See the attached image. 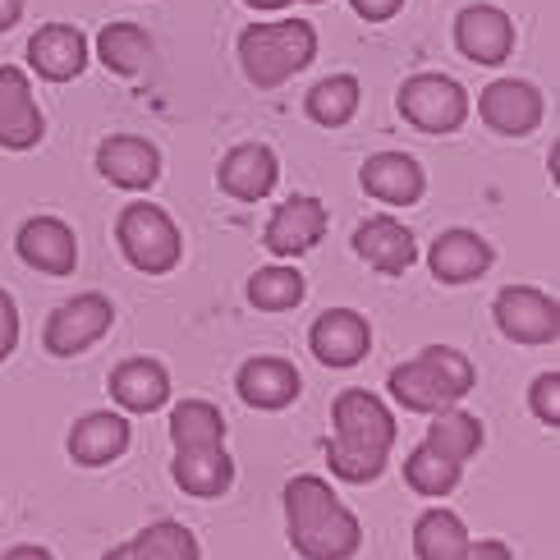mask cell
I'll use <instances>...</instances> for the list:
<instances>
[{
    "mask_svg": "<svg viewBox=\"0 0 560 560\" xmlns=\"http://www.w3.org/2000/svg\"><path fill=\"white\" fill-rule=\"evenodd\" d=\"M336 436L326 441V464L340 482H377L395 446V413L363 386H349L331 405Z\"/></svg>",
    "mask_w": 560,
    "mask_h": 560,
    "instance_id": "cell-1",
    "label": "cell"
},
{
    "mask_svg": "<svg viewBox=\"0 0 560 560\" xmlns=\"http://www.w3.org/2000/svg\"><path fill=\"white\" fill-rule=\"evenodd\" d=\"M285 528L290 547L303 560H354L363 547L359 515L317 474H299L285 482Z\"/></svg>",
    "mask_w": 560,
    "mask_h": 560,
    "instance_id": "cell-2",
    "label": "cell"
},
{
    "mask_svg": "<svg viewBox=\"0 0 560 560\" xmlns=\"http://www.w3.org/2000/svg\"><path fill=\"white\" fill-rule=\"evenodd\" d=\"M317 56V28L308 19H276V23H248L240 33V65L244 79L262 92H276L294 74L313 65Z\"/></svg>",
    "mask_w": 560,
    "mask_h": 560,
    "instance_id": "cell-3",
    "label": "cell"
},
{
    "mask_svg": "<svg viewBox=\"0 0 560 560\" xmlns=\"http://www.w3.org/2000/svg\"><path fill=\"white\" fill-rule=\"evenodd\" d=\"M395 405H405L409 413H436L459 405L474 390V363L451 345H428L400 368H390L386 377Z\"/></svg>",
    "mask_w": 560,
    "mask_h": 560,
    "instance_id": "cell-4",
    "label": "cell"
},
{
    "mask_svg": "<svg viewBox=\"0 0 560 560\" xmlns=\"http://www.w3.org/2000/svg\"><path fill=\"white\" fill-rule=\"evenodd\" d=\"M115 244H120L125 262L143 276H166L184 258V240L171 212H161L156 202H129L120 221H115Z\"/></svg>",
    "mask_w": 560,
    "mask_h": 560,
    "instance_id": "cell-5",
    "label": "cell"
},
{
    "mask_svg": "<svg viewBox=\"0 0 560 560\" xmlns=\"http://www.w3.org/2000/svg\"><path fill=\"white\" fill-rule=\"evenodd\" d=\"M395 106H400V115L418 133H455L464 120H469V92H464L451 74H413V79H405Z\"/></svg>",
    "mask_w": 560,
    "mask_h": 560,
    "instance_id": "cell-6",
    "label": "cell"
},
{
    "mask_svg": "<svg viewBox=\"0 0 560 560\" xmlns=\"http://www.w3.org/2000/svg\"><path fill=\"white\" fill-rule=\"evenodd\" d=\"M110 322H115L110 299L97 294V290H88V294H74L69 303H60V308L46 317L42 345H46V354H56V359H74V354L92 349L110 331Z\"/></svg>",
    "mask_w": 560,
    "mask_h": 560,
    "instance_id": "cell-7",
    "label": "cell"
},
{
    "mask_svg": "<svg viewBox=\"0 0 560 560\" xmlns=\"http://www.w3.org/2000/svg\"><path fill=\"white\" fill-rule=\"evenodd\" d=\"M497 326L515 345H556L560 340V308L538 285H505L492 303Z\"/></svg>",
    "mask_w": 560,
    "mask_h": 560,
    "instance_id": "cell-8",
    "label": "cell"
},
{
    "mask_svg": "<svg viewBox=\"0 0 560 560\" xmlns=\"http://www.w3.org/2000/svg\"><path fill=\"white\" fill-rule=\"evenodd\" d=\"M478 115L482 125L501 138H524L542 125L547 102L528 79H497L478 92Z\"/></svg>",
    "mask_w": 560,
    "mask_h": 560,
    "instance_id": "cell-9",
    "label": "cell"
},
{
    "mask_svg": "<svg viewBox=\"0 0 560 560\" xmlns=\"http://www.w3.org/2000/svg\"><path fill=\"white\" fill-rule=\"evenodd\" d=\"M326 207L308 194H294L276 207V212L267 217V230H262V244L267 253H276V258H303L308 248L322 244L326 235Z\"/></svg>",
    "mask_w": 560,
    "mask_h": 560,
    "instance_id": "cell-10",
    "label": "cell"
},
{
    "mask_svg": "<svg viewBox=\"0 0 560 560\" xmlns=\"http://www.w3.org/2000/svg\"><path fill=\"white\" fill-rule=\"evenodd\" d=\"M46 120L33 97V83L19 65H0V148L28 152L42 143Z\"/></svg>",
    "mask_w": 560,
    "mask_h": 560,
    "instance_id": "cell-11",
    "label": "cell"
},
{
    "mask_svg": "<svg viewBox=\"0 0 560 560\" xmlns=\"http://www.w3.org/2000/svg\"><path fill=\"white\" fill-rule=\"evenodd\" d=\"M97 171L125 194H143L161 179V152L156 143L138 133H110L97 143Z\"/></svg>",
    "mask_w": 560,
    "mask_h": 560,
    "instance_id": "cell-12",
    "label": "cell"
},
{
    "mask_svg": "<svg viewBox=\"0 0 560 560\" xmlns=\"http://www.w3.org/2000/svg\"><path fill=\"white\" fill-rule=\"evenodd\" d=\"M88 60H92V46H88L83 28H74V23H42V28L28 37V65L46 83L79 79L88 69Z\"/></svg>",
    "mask_w": 560,
    "mask_h": 560,
    "instance_id": "cell-13",
    "label": "cell"
},
{
    "mask_svg": "<svg viewBox=\"0 0 560 560\" xmlns=\"http://www.w3.org/2000/svg\"><path fill=\"white\" fill-rule=\"evenodd\" d=\"M308 349H313V359L326 363V368H354V363L368 359V349H372V326L354 308H331V313H322L313 322Z\"/></svg>",
    "mask_w": 560,
    "mask_h": 560,
    "instance_id": "cell-14",
    "label": "cell"
},
{
    "mask_svg": "<svg viewBox=\"0 0 560 560\" xmlns=\"http://www.w3.org/2000/svg\"><path fill=\"white\" fill-rule=\"evenodd\" d=\"M455 46L474 65H501L515 51V19L497 5H469L455 19Z\"/></svg>",
    "mask_w": 560,
    "mask_h": 560,
    "instance_id": "cell-15",
    "label": "cell"
},
{
    "mask_svg": "<svg viewBox=\"0 0 560 560\" xmlns=\"http://www.w3.org/2000/svg\"><path fill=\"white\" fill-rule=\"evenodd\" d=\"M14 248H19V262L42 271V276H69L79 267V240H74V230H69L60 217L23 221Z\"/></svg>",
    "mask_w": 560,
    "mask_h": 560,
    "instance_id": "cell-16",
    "label": "cell"
},
{
    "mask_svg": "<svg viewBox=\"0 0 560 560\" xmlns=\"http://www.w3.org/2000/svg\"><path fill=\"white\" fill-rule=\"evenodd\" d=\"M280 179V161L267 143H240L221 156L217 166V184L221 194H230L235 202H262Z\"/></svg>",
    "mask_w": 560,
    "mask_h": 560,
    "instance_id": "cell-17",
    "label": "cell"
},
{
    "mask_svg": "<svg viewBox=\"0 0 560 560\" xmlns=\"http://www.w3.org/2000/svg\"><path fill=\"white\" fill-rule=\"evenodd\" d=\"M359 184L386 207H413L428 189V175L409 152H377L363 161Z\"/></svg>",
    "mask_w": 560,
    "mask_h": 560,
    "instance_id": "cell-18",
    "label": "cell"
},
{
    "mask_svg": "<svg viewBox=\"0 0 560 560\" xmlns=\"http://www.w3.org/2000/svg\"><path fill=\"white\" fill-rule=\"evenodd\" d=\"M354 253L382 276H405L418 262V244L409 235V225H400L395 217H368L354 230Z\"/></svg>",
    "mask_w": 560,
    "mask_h": 560,
    "instance_id": "cell-19",
    "label": "cell"
},
{
    "mask_svg": "<svg viewBox=\"0 0 560 560\" xmlns=\"http://www.w3.org/2000/svg\"><path fill=\"white\" fill-rule=\"evenodd\" d=\"M129 418L125 413H110V409H97L74 423L69 432V459L83 464V469H102V464H115L125 451H129Z\"/></svg>",
    "mask_w": 560,
    "mask_h": 560,
    "instance_id": "cell-20",
    "label": "cell"
},
{
    "mask_svg": "<svg viewBox=\"0 0 560 560\" xmlns=\"http://www.w3.org/2000/svg\"><path fill=\"white\" fill-rule=\"evenodd\" d=\"M240 400L248 409H262V413H276V409H290L303 390V377L294 372V363L285 359H248L240 368Z\"/></svg>",
    "mask_w": 560,
    "mask_h": 560,
    "instance_id": "cell-21",
    "label": "cell"
},
{
    "mask_svg": "<svg viewBox=\"0 0 560 560\" xmlns=\"http://www.w3.org/2000/svg\"><path fill=\"white\" fill-rule=\"evenodd\" d=\"M492 244H487L482 235H474V230H446L432 253H428V267L432 276L441 280V285H469V280L487 276V267H492Z\"/></svg>",
    "mask_w": 560,
    "mask_h": 560,
    "instance_id": "cell-22",
    "label": "cell"
},
{
    "mask_svg": "<svg viewBox=\"0 0 560 560\" xmlns=\"http://www.w3.org/2000/svg\"><path fill=\"white\" fill-rule=\"evenodd\" d=\"M110 395L129 413H156L171 400V372L156 359H129L110 372Z\"/></svg>",
    "mask_w": 560,
    "mask_h": 560,
    "instance_id": "cell-23",
    "label": "cell"
},
{
    "mask_svg": "<svg viewBox=\"0 0 560 560\" xmlns=\"http://www.w3.org/2000/svg\"><path fill=\"white\" fill-rule=\"evenodd\" d=\"M102 560H202V547L184 524L161 520V524H148L143 533H133L129 542L110 547Z\"/></svg>",
    "mask_w": 560,
    "mask_h": 560,
    "instance_id": "cell-24",
    "label": "cell"
},
{
    "mask_svg": "<svg viewBox=\"0 0 560 560\" xmlns=\"http://www.w3.org/2000/svg\"><path fill=\"white\" fill-rule=\"evenodd\" d=\"M171 478L189 497L212 501V497H225L230 482H235V459L225 455V446H217V451H175Z\"/></svg>",
    "mask_w": 560,
    "mask_h": 560,
    "instance_id": "cell-25",
    "label": "cell"
},
{
    "mask_svg": "<svg viewBox=\"0 0 560 560\" xmlns=\"http://www.w3.org/2000/svg\"><path fill=\"white\" fill-rule=\"evenodd\" d=\"M469 542H474L469 528H464V520L446 505L418 515V524H413V556L418 560H459L469 551Z\"/></svg>",
    "mask_w": 560,
    "mask_h": 560,
    "instance_id": "cell-26",
    "label": "cell"
},
{
    "mask_svg": "<svg viewBox=\"0 0 560 560\" xmlns=\"http://www.w3.org/2000/svg\"><path fill=\"white\" fill-rule=\"evenodd\" d=\"M97 60L110 69V74H138V69H148L152 60V37L143 23L133 19H115L97 33Z\"/></svg>",
    "mask_w": 560,
    "mask_h": 560,
    "instance_id": "cell-27",
    "label": "cell"
},
{
    "mask_svg": "<svg viewBox=\"0 0 560 560\" xmlns=\"http://www.w3.org/2000/svg\"><path fill=\"white\" fill-rule=\"evenodd\" d=\"M171 446L175 451H217L225 446V413L212 400H184L171 413Z\"/></svg>",
    "mask_w": 560,
    "mask_h": 560,
    "instance_id": "cell-28",
    "label": "cell"
},
{
    "mask_svg": "<svg viewBox=\"0 0 560 560\" xmlns=\"http://www.w3.org/2000/svg\"><path fill=\"white\" fill-rule=\"evenodd\" d=\"M359 102H363V88L354 74H326L322 83H313L308 102H303V110H308V120L322 125V129H340L359 115Z\"/></svg>",
    "mask_w": 560,
    "mask_h": 560,
    "instance_id": "cell-29",
    "label": "cell"
},
{
    "mask_svg": "<svg viewBox=\"0 0 560 560\" xmlns=\"http://www.w3.org/2000/svg\"><path fill=\"white\" fill-rule=\"evenodd\" d=\"M428 446L432 451H441L446 459H455V464H469L474 455H478V446H482V423L474 413H464V409H436L432 413V423H428Z\"/></svg>",
    "mask_w": 560,
    "mask_h": 560,
    "instance_id": "cell-30",
    "label": "cell"
},
{
    "mask_svg": "<svg viewBox=\"0 0 560 560\" xmlns=\"http://www.w3.org/2000/svg\"><path fill=\"white\" fill-rule=\"evenodd\" d=\"M459 478H464V464H455L441 451H432L428 441H423V446H413L409 459H405V482L413 487L418 497H451L459 487Z\"/></svg>",
    "mask_w": 560,
    "mask_h": 560,
    "instance_id": "cell-31",
    "label": "cell"
},
{
    "mask_svg": "<svg viewBox=\"0 0 560 560\" xmlns=\"http://www.w3.org/2000/svg\"><path fill=\"white\" fill-rule=\"evenodd\" d=\"M303 294H308V285L294 267H262L248 276V303L262 313H290L303 303Z\"/></svg>",
    "mask_w": 560,
    "mask_h": 560,
    "instance_id": "cell-32",
    "label": "cell"
},
{
    "mask_svg": "<svg viewBox=\"0 0 560 560\" xmlns=\"http://www.w3.org/2000/svg\"><path fill=\"white\" fill-rule=\"evenodd\" d=\"M528 409L538 413V423H547V428L560 423V372H542V377L528 386Z\"/></svg>",
    "mask_w": 560,
    "mask_h": 560,
    "instance_id": "cell-33",
    "label": "cell"
},
{
    "mask_svg": "<svg viewBox=\"0 0 560 560\" xmlns=\"http://www.w3.org/2000/svg\"><path fill=\"white\" fill-rule=\"evenodd\" d=\"M19 345V308H14V294L0 290V363L14 354Z\"/></svg>",
    "mask_w": 560,
    "mask_h": 560,
    "instance_id": "cell-34",
    "label": "cell"
},
{
    "mask_svg": "<svg viewBox=\"0 0 560 560\" xmlns=\"http://www.w3.org/2000/svg\"><path fill=\"white\" fill-rule=\"evenodd\" d=\"M349 5H354V14L368 23H386L405 10V0H349Z\"/></svg>",
    "mask_w": 560,
    "mask_h": 560,
    "instance_id": "cell-35",
    "label": "cell"
},
{
    "mask_svg": "<svg viewBox=\"0 0 560 560\" xmlns=\"http://www.w3.org/2000/svg\"><path fill=\"white\" fill-rule=\"evenodd\" d=\"M459 560H515V551H510L501 538H478V542H469V551Z\"/></svg>",
    "mask_w": 560,
    "mask_h": 560,
    "instance_id": "cell-36",
    "label": "cell"
},
{
    "mask_svg": "<svg viewBox=\"0 0 560 560\" xmlns=\"http://www.w3.org/2000/svg\"><path fill=\"white\" fill-rule=\"evenodd\" d=\"M23 19V0H0V33H10Z\"/></svg>",
    "mask_w": 560,
    "mask_h": 560,
    "instance_id": "cell-37",
    "label": "cell"
},
{
    "mask_svg": "<svg viewBox=\"0 0 560 560\" xmlns=\"http://www.w3.org/2000/svg\"><path fill=\"white\" fill-rule=\"evenodd\" d=\"M0 560H56V556L46 551V547H10V551L0 556Z\"/></svg>",
    "mask_w": 560,
    "mask_h": 560,
    "instance_id": "cell-38",
    "label": "cell"
},
{
    "mask_svg": "<svg viewBox=\"0 0 560 560\" xmlns=\"http://www.w3.org/2000/svg\"><path fill=\"white\" fill-rule=\"evenodd\" d=\"M244 5H248V10H267V14H271V10H285V5H294V0H244Z\"/></svg>",
    "mask_w": 560,
    "mask_h": 560,
    "instance_id": "cell-39",
    "label": "cell"
},
{
    "mask_svg": "<svg viewBox=\"0 0 560 560\" xmlns=\"http://www.w3.org/2000/svg\"><path fill=\"white\" fill-rule=\"evenodd\" d=\"M308 5H322V0H308Z\"/></svg>",
    "mask_w": 560,
    "mask_h": 560,
    "instance_id": "cell-40",
    "label": "cell"
}]
</instances>
